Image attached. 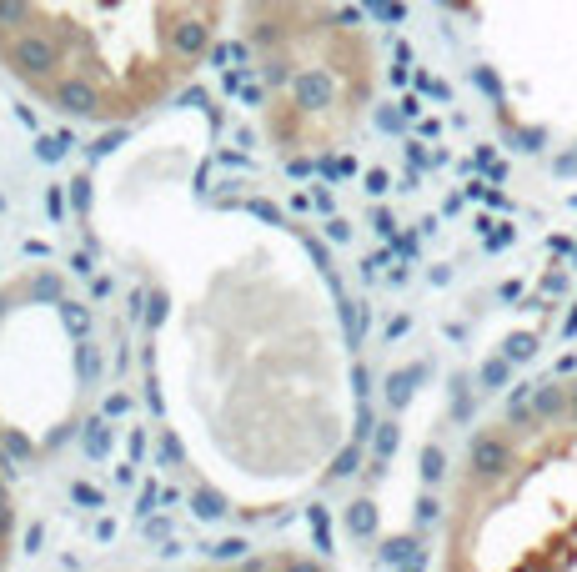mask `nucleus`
<instances>
[{
    "instance_id": "nucleus-1",
    "label": "nucleus",
    "mask_w": 577,
    "mask_h": 572,
    "mask_svg": "<svg viewBox=\"0 0 577 572\" xmlns=\"http://www.w3.org/2000/svg\"><path fill=\"white\" fill-rule=\"evenodd\" d=\"M161 367L191 462L231 502L297 497L347 447L337 307L307 251L266 226L216 221L181 241Z\"/></svg>"
},
{
    "instance_id": "nucleus-4",
    "label": "nucleus",
    "mask_w": 577,
    "mask_h": 572,
    "mask_svg": "<svg viewBox=\"0 0 577 572\" xmlns=\"http://www.w3.org/2000/svg\"><path fill=\"white\" fill-rule=\"evenodd\" d=\"M261 136L281 161H327L377 101V41L347 0H241Z\"/></svg>"
},
{
    "instance_id": "nucleus-3",
    "label": "nucleus",
    "mask_w": 577,
    "mask_h": 572,
    "mask_svg": "<svg viewBox=\"0 0 577 572\" xmlns=\"http://www.w3.org/2000/svg\"><path fill=\"white\" fill-rule=\"evenodd\" d=\"M442 567L577 572V377H547L492 412L447 487Z\"/></svg>"
},
{
    "instance_id": "nucleus-5",
    "label": "nucleus",
    "mask_w": 577,
    "mask_h": 572,
    "mask_svg": "<svg viewBox=\"0 0 577 572\" xmlns=\"http://www.w3.org/2000/svg\"><path fill=\"white\" fill-rule=\"evenodd\" d=\"M11 552H16V492L0 472V567L11 562Z\"/></svg>"
},
{
    "instance_id": "nucleus-2",
    "label": "nucleus",
    "mask_w": 577,
    "mask_h": 572,
    "mask_svg": "<svg viewBox=\"0 0 577 572\" xmlns=\"http://www.w3.org/2000/svg\"><path fill=\"white\" fill-rule=\"evenodd\" d=\"M231 0H0V71L81 126H131L206 66Z\"/></svg>"
}]
</instances>
